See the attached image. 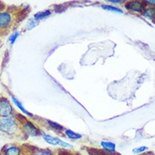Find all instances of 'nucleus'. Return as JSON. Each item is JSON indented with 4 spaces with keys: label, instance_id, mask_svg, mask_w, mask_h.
<instances>
[{
    "label": "nucleus",
    "instance_id": "nucleus-1",
    "mask_svg": "<svg viewBox=\"0 0 155 155\" xmlns=\"http://www.w3.org/2000/svg\"><path fill=\"white\" fill-rule=\"evenodd\" d=\"M0 134L11 139H24L27 136L19 120L14 116L0 118Z\"/></svg>",
    "mask_w": 155,
    "mask_h": 155
},
{
    "label": "nucleus",
    "instance_id": "nucleus-2",
    "mask_svg": "<svg viewBox=\"0 0 155 155\" xmlns=\"http://www.w3.org/2000/svg\"><path fill=\"white\" fill-rule=\"evenodd\" d=\"M21 16L19 9H3L0 11V35H5L19 21Z\"/></svg>",
    "mask_w": 155,
    "mask_h": 155
},
{
    "label": "nucleus",
    "instance_id": "nucleus-3",
    "mask_svg": "<svg viewBox=\"0 0 155 155\" xmlns=\"http://www.w3.org/2000/svg\"><path fill=\"white\" fill-rule=\"evenodd\" d=\"M18 116L19 118L17 117V120H19V122L23 128L24 132H25L27 136H38L41 135V131L39 130V128L34 123H32L31 120H27L25 117L21 115H18Z\"/></svg>",
    "mask_w": 155,
    "mask_h": 155
},
{
    "label": "nucleus",
    "instance_id": "nucleus-4",
    "mask_svg": "<svg viewBox=\"0 0 155 155\" xmlns=\"http://www.w3.org/2000/svg\"><path fill=\"white\" fill-rule=\"evenodd\" d=\"M15 114L10 102L7 97H0V118H7L13 116Z\"/></svg>",
    "mask_w": 155,
    "mask_h": 155
},
{
    "label": "nucleus",
    "instance_id": "nucleus-5",
    "mask_svg": "<svg viewBox=\"0 0 155 155\" xmlns=\"http://www.w3.org/2000/svg\"><path fill=\"white\" fill-rule=\"evenodd\" d=\"M0 155H24V147L17 144H7L0 151Z\"/></svg>",
    "mask_w": 155,
    "mask_h": 155
},
{
    "label": "nucleus",
    "instance_id": "nucleus-6",
    "mask_svg": "<svg viewBox=\"0 0 155 155\" xmlns=\"http://www.w3.org/2000/svg\"><path fill=\"white\" fill-rule=\"evenodd\" d=\"M146 4L142 1H129L125 4V8L128 11L134 12V13H143L145 9Z\"/></svg>",
    "mask_w": 155,
    "mask_h": 155
},
{
    "label": "nucleus",
    "instance_id": "nucleus-7",
    "mask_svg": "<svg viewBox=\"0 0 155 155\" xmlns=\"http://www.w3.org/2000/svg\"><path fill=\"white\" fill-rule=\"evenodd\" d=\"M42 137L47 143L52 145V146H60V147H71V148L73 147V146H71L69 143H68L66 142L59 139L58 137L50 136V135L46 134V133H42Z\"/></svg>",
    "mask_w": 155,
    "mask_h": 155
},
{
    "label": "nucleus",
    "instance_id": "nucleus-8",
    "mask_svg": "<svg viewBox=\"0 0 155 155\" xmlns=\"http://www.w3.org/2000/svg\"><path fill=\"white\" fill-rule=\"evenodd\" d=\"M24 155H53V153L48 149L34 148V150H31V149L29 150L27 148L24 147Z\"/></svg>",
    "mask_w": 155,
    "mask_h": 155
},
{
    "label": "nucleus",
    "instance_id": "nucleus-9",
    "mask_svg": "<svg viewBox=\"0 0 155 155\" xmlns=\"http://www.w3.org/2000/svg\"><path fill=\"white\" fill-rule=\"evenodd\" d=\"M143 16L147 18V19H150V20H154L155 19V8L154 7H147L145 8L144 11L142 13Z\"/></svg>",
    "mask_w": 155,
    "mask_h": 155
},
{
    "label": "nucleus",
    "instance_id": "nucleus-10",
    "mask_svg": "<svg viewBox=\"0 0 155 155\" xmlns=\"http://www.w3.org/2000/svg\"><path fill=\"white\" fill-rule=\"evenodd\" d=\"M101 147H103L106 152L109 153H114L116 151V145L111 142H107V141H102L101 143Z\"/></svg>",
    "mask_w": 155,
    "mask_h": 155
},
{
    "label": "nucleus",
    "instance_id": "nucleus-11",
    "mask_svg": "<svg viewBox=\"0 0 155 155\" xmlns=\"http://www.w3.org/2000/svg\"><path fill=\"white\" fill-rule=\"evenodd\" d=\"M64 133L69 139L71 140H79L81 139L83 136L79 133H77V132H74V131H71V130H65L64 131Z\"/></svg>",
    "mask_w": 155,
    "mask_h": 155
},
{
    "label": "nucleus",
    "instance_id": "nucleus-12",
    "mask_svg": "<svg viewBox=\"0 0 155 155\" xmlns=\"http://www.w3.org/2000/svg\"><path fill=\"white\" fill-rule=\"evenodd\" d=\"M47 122L48 125L50 126L51 129H53L55 131H57L58 132H63L65 131V128L63 127L62 125H61L58 124V123H56L54 121H51V120H47Z\"/></svg>",
    "mask_w": 155,
    "mask_h": 155
},
{
    "label": "nucleus",
    "instance_id": "nucleus-13",
    "mask_svg": "<svg viewBox=\"0 0 155 155\" xmlns=\"http://www.w3.org/2000/svg\"><path fill=\"white\" fill-rule=\"evenodd\" d=\"M51 14V12L50 9H47L45 11L38 12L37 14H35V16H34V19H35V20H40V19H45V18H47V17L50 16Z\"/></svg>",
    "mask_w": 155,
    "mask_h": 155
},
{
    "label": "nucleus",
    "instance_id": "nucleus-14",
    "mask_svg": "<svg viewBox=\"0 0 155 155\" xmlns=\"http://www.w3.org/2000/svg\"><path fill=\"white\" fill-rule=\"evenodd\" d=\"M12 100H13V102H14V103L15 104L16 106H17V107H18V108H19V109H20V110H21L22 112L25 113V114H27V115H29V116H31V117L33 116V115H32V114H31V113H30V112H28L27 110H26V109L24 108L23 105L21 104V103H20V102H19V101L18 100V99H16L15 97L12 96Z\"/></svg>",
    "mask_w": 155,
    "mask_h": 155
},
{
    "label": "nucleus",
    "instance_id": "nucleus-15",
    "mask_svg": "<svg viewBox=\"0 0 155 155\" xmlns=\"http://www.w3.org/2000/svg\"><path fill=\"white\" fill-rule=\"evenodd\" d=\"M101 8L104 9L105 10H108V11H112V12H116V13H120V14H123V10L120 9L119 8H116L114 6H110V5H106V4H102L101 5Z\"/></svg>",
    "mask_w": 155,
    "mask_h": 155
},
{
    "label": "nucleus",
    "instance_id": "nucleus-16",
    "mask_svg": "<svg viewBox=\"0 0 155 155\" xmlns=\"http://www.w3.org/2000/svg\"><path fill=\"white\" fill-rule=\"evenodd\" d=\"M147 150H148V147H146V146L137 147H134V148L132 149V153H133V154L140 155V154H142V153H146Z\"/></svg>",
    "mask_w": 155,
    "mask_h": 155
},
{
    "label": "nucleus",
    "instance_id": "nucleus-17",
    "mask_svg": "<svg viewBox=\"0 0 155 155\" xmlns=\"http://www.w3.org/2000/svg\"><path fill=\"white\" fill-rule=\"evenodd\" d=\"M18 37H19V32H15V33H13V34L9 37V43H11V44H14Z\"/></svg>",
    "mask_w": 155,
    "mask_h": 155
},
{
    "label": "nucleus",
    "instance_id": "nucleus-18",
    "mask_svg": "<svg viewBox=\"0 0 155 155\" xmlns=\"http://www.w3.org/2000/svg\"><path fill=\"white\" fill-rule=\"evenodd\" d=\"M144 3L146 4H149L151 7L155 6V0H147V1H145Z\"/></svg>",
    "mask_w": 155,
    "mask_h": 155
},
{
    "label": "nucleus",
    "instance_id": "nucleus-19",
    "mask_svg": "<svg viewBox=\"0 0 155 155\" xmlns=\"http://www.w3.org/2000/svg\"><path fill=\"white\" fill-rule=\"evenodd\" d=\"M109 2H110V3H113V4H120V3H122L123 1H122V0H110Z\"/></svg>",
    "mask_w": 155,
    "mask_h": 155
},
{
    "label": "nucleus",
    "instance_id": "nucleus-20",
    "mask_svg": "<svg viewBox=\"0 0 155 155\" xmlns=\"http://www.w3.org/2000/svg\"><path fill=\"white\" fill-rule=\"evenodd\" d=\"M4 4H3V3H2L1 1H0V11L4 9H3V8H4Z\"/></svg>",
    "mask_w": 155,
    "mask_h": 155
},
{
    "label": "nucleus",
    "instance_id": "nucleus-21",
    "mask_svg": "<svg viewBox=\"0 0 155 155\" xmlns=\"http://www.w3.org/2000/svg\"><path fill=\"white\" fill-rule=\"evenodd\" d=\"M140 155H154L153 153H142Z\"/></svg>",
    "mask_w": 155,
    "mask_h": 155
}]
</instances>
